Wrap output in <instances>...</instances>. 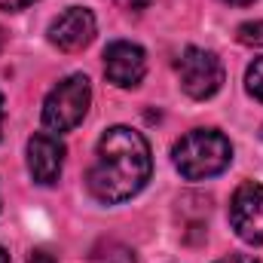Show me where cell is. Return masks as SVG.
I'll return each mask as SVG.
<instances>
[{
  "label": "cell",
  "mask_w": 263,
  "mask_h": 263,
  "mask_svg": "<svg viewBox=\"0 0 263 263\" xmlns=\"http://www.w3.org/2000/svg\"><path fill=\"white\" fill-rule=\"evenodd\" d=\"M153 172L150 144L141 132L114 126L101 135L95 162L89 168V193L104 205H120L138 196Z\"/></svg>",
  "instance_id": "obj_1"
},
{
  "label": "cell",
  "mask_w": 263,
  "mask_h": 263,
  "mask_svg": "<svg viewBox=\"0 0 263 263\" xmlns=\"http://www.w3.org/2000/svg\"><path fill=\"white\" fill-rule=\"evenodd\" d=\"M172 159H175V168L187 181H205L230 168L233 144L217 129H193L175 144Z\"/></svg>",
  "instance_id": "obj_2"
},
{
  "label": "cell",
  "mask_w": 263,
  "mask_h": 263,
  "mask_svg": "<svg viewBox=\"0 0 263 263\" xmlns=\"http://www.w3.org/2000/svg\"><path fill=\"white\" fill-rule=\"evenodd\" d=\"M89 101H92L89 77L70 73L46 95V101H43V126L49 132L77 129L83 123V117L89 114Z\"/></svg>",
  "instance_id": "obj_3"
},
{
  "label": "cell",
  "mask_w": 263,
  "mask_h": 263,
  "mask_svg": "<svg viewBox=\"0 0 263 263\" xmlns=\"http://www.w3.org/2000/svg\"><path fill=\"white\" fill-rule=\"evenodd\" d=\"M175 70H178V80H181V89L196 98V101H205L211 95L220 92L223 86V62L211 52V49H202V46H187L178 62H175Z\"/></svg>",
  "instance_id": "obj_4"
},
{
  "label": "cell",
  "mask_w": 263,
  "mask_h": 263,
  "mask_svg": "<svg viewBox=\"0 0 263 263\" xmlns=\"http://www.w3.org/2000/svg\"><path fill=\"white\" fill-rule=\"evenodd\" d=\"M230 223L248 245H263V184H242L230 202Z\"/></svg>",
  "instance_id": "obj_5"
},
{
  "label": "cell",
  "mask_w": 263,
  "mask_h": 263,
  "mask_svg": "<svg viewBox=\"0 0 263 263\" xmlns=\"http://www.w3.org/2000/svg\"><path fill=\"white\" fill-rule=\"evenodd\" d=\"M147 73V55L138 43L117 40L104 49V77L120 86V89H135Z\"/></svg>",
  "instance_id": "obj_6"
},
{
  "label": "cell",
  "mask_w": 263,
  "mask_h": 263,
  "mask_svg": "<svg viewBox=\"0 0 263 263\" xmlns=\"http://www.w3.org/2000/svg\"><path fill=\"white\" fill-rule=\"evenodd\" d=\"M62 165H65V144L55 135L37 132L28 138V172L37 184L52 187L62 178Z\"/></svg>",
  "instance_id": "obj_7"
},
{
  "label": "cell",
  "mask_w": 263,
  "mask_h": 263,
  "mask_svg": "<svg viewBox=\"0 0 263 263\" xmlns=\"http://www.w3.org/2000/svg\"><path fill=\"white\" fill-rule=\"evenodd\" d=\"M92 40H95V15L86 6H70L49 25V43L59 46L62 52H80Z\"/></svg>",
  "instance_id": "obj_8"
},
{
  "label": "cell",
  "mask_w": 263,
  "mask_h": 263,
  "mask_svg": "<svg viewBox=\"0 0 263 263\" xmlns=\"http://www.w3.org/2000/svg\"><path fill=\"white\" fill-rule=\"evenodd\" d=\"M89 263H138L135 251H132L126 242H117V239H101L92 254H89Z\"/></svg>",
  "instance_id": "obj_9"
},
{
  "label": "cell",
  "mask_w": 263,
  "mask_h": 263,
  "mask_svg": "<svg viewBox=\"0 0 263 263\" xmlns=\"http://www.w3.org/2000/svg\"><path fill=\"white\" fill-rule=\"evenodd\" d=\"M245 86H248V92L257 101H263V55L248 65V70H245Z\"/></svg>",
  "instance_id": "obj_10"
},
{
  "label": "cell",
  "mask_w": 263,
  "mask_h": 263,
  "mask_svg": "<svg viewBox=\"0 0 263 263\" xmlns=\"http://www.w3.org/2000/svg\"><path fill=\"white\" fill-rule=\"evenodd\" d=\"M236 40L245 43V46H263V22H245L236 28Z\"/></svg>",
  "instance_id": "obj_11"
},
{
  "label": "cell",
  "mask_w": 263,
  "mask_h": 263,
  "mask_svg": "<svg viewBox=\"0 0 263 263\" xmlns=\"http://www.w3.org/2000/svg\"><path fill=\"white\" fill-rule=\"evenodd\" d=\"M117 6L126 9V12H144L150 6V0H117Z\"/></svg>",
  "instance_id": "obj_12"
},
{
  "label": "cell",
  "mask_w": 263,
  "mask_h": 263,
  "mask_svg": "<svg viewBox=\"0 0 263 263\" xmlns=\"http://www.w3.org/2000/svg\"><path fill=\"white\" fill-rule=\"evenodd\" d=\"M31 3H37V0H0V9L18 12V9H25V6H31Z\"/></svg>",
  "instance_id": "obj_13"
},
{
  "label": "cell",
  "mask_w": 263,
  "mask_h": 263,
  "mask_svg": "<svg viewBox=\"0 0 263 263\" xmlns=\"http://www.w3.org/2000/svg\"><path fill=\"white\" fill-rule=\"evenodd\" d=\"M28 263H59L49 251H43V248H37V251H31V257H28Z\"/></svg>",
  "instance_id": "obj_14"
},
{
  "label": "cell",
  "mask_w": 263,
  "mask_h": 263,
  "mask_svg": "<svg viewBox=\"0 0 263 263\" xmlns=\"http://www.w3.org/2000/svg\"><path fill=\"white\" fill-rule=\"evenodd\" d=\"M214 263H257L251 254H227V257H220V260Z\"/></svg>",
  "instance_id": "obj_15"
},
{
  "label": "cell",
  "mask_w": 263,
  "mask_h": 263,
  "mask_svg": "<svg viewBox=\"0 0 263 263\" xmlns=\"http://www.w3.org/2000/svg\"><path fill=\"white\" fill-rule=\"evenodd\" d=\"M223 3H230V6H248V3H254V0H223Z\"/></svg>",
  "instance_id": "obj_16"
},
{
  "label": "cell",
  "mask_w": 263,
  "mask_h": 263,
  "mask_svg": "<svg viewBox=\"0 0 263 263\" xmlns=\"http://www.w3.org/2000/svg\"><path fill=\"white\" fill-rule=\"evenodd\" d=\"M0 263H12V260H9V254H6V248H3V245H0Z\"/></svg>",
  "instance_id": "obj_17"
},
{
  "label": "cell",
  "mask_w": 263,
  "mask_h": 263,
  "mask_svg": "<svg viewBox=\"0 0 263 263\" xmlns=\"http://www.w3.org/2000/svg\"><path fill=\"white\" fill-rule=\"evenodd\" d=\"M0 126H3V98H0Z\"/></svg>",
  "instance_id": "obj_18"
},
{
  "label": "cell",
  "mask_w": 263,
  "mask_h": 263,
  "mask_svg": "<svg viewBox=\"0 0 263 263\" xmlns=\"http://www.w3.org/2000/svg\"><path fill=\"white\" fill-rule=\"evenodd\" d=\"M0 46H3V31H0Z\"/></svg>",
  "instance_id": "obj_19"
},
{
  "label": "cell",
  "mask_w": 263,
  "mask_h": 263,
  "mask_svg": "<svg viewBox=\"0 0 263 263\" xmlns=\"http://www.w3.org/2000/svg\"><path fill=\"white\" fill-rule=\"evenodd\" d=\"M260 138H263V129H260Z\"/></svg>",
  "instance_id": "obj_20"
}]
</instances>
